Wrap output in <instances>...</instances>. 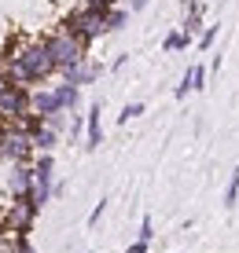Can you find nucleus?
<instances>
[{
    "instance_id": "nucleus-9",
    "label": "nucleus",
    "mask_w": 239,
    "mask_h": 253,
    "mask_svg": "<svg viewBox=\"0 0 239 253\" xmlns=\"http://www.w3.org/2000/svg\"><path fill=\"white\" fill-rule=\"evenodd\" d=\"M33 110H37L41 118H48V114H56V110H66L63 107V99L56 95V88H33Z\"/></svg>"
},
{
    "instance_id": "nucleus-6",
    "label": "nucleus",
    "mask_w": 239,
    "mask_h": 253,
    "mask_svg": "<svg viewBox=\"0 0 239 253\" xmlns=\"http://www.w3.org/2000/svg\"><path fill=\"white\" fill-rule=\"evenodd\" d=\"M100 74H103V63H96L92 55L88 59H81V63H74V66H66V70H59V77L63 81H70V84H96L100 81Z\"/></svg>"
},
{
    "instance_id": "nucleus-26",
    "label": "nucleus",
    "mask_w": 239,
    "mask_h": 253,
    "mask_svg": "<svg viewBox=\"0 0 239 253\" xmlns=\"http://www.w3.org/2000/svg\"><path fill=\"white\" fill-rule=\"evenodd\" d=\"M191 4H195V0H180V7H184V11H188V7H191Z\"/></svg>"
},
{
    "instance_id": "nucleus-13",
    "label": "nucleus",
    "mask_w": 239,
    "mask_h": 253,
    "mask_svg": "<svg viewBox=\"0 0 239 253\" xmlns=\"http://www.w3.org/2000/svg\"><path fill=\"white\" fill-rule=\"evenodd\" d=\"M188 44H191V37H188V33H184V30H173V33H166L162 51H166V55H173V51H184Z\"/></svg>"
},
{
    "instance_id": "nucleus-27",
    "label": "nucleus",
    "mask_w": 239,
    "mask_h": 253,
    "mask_svg": "<svg viewBox=\"0 0 239 253\" xmlns=\"http://www.w3.org/2000/svg\"><path fill=\"white\" fill-rule=\"evenodd\" d=\"M118 4H121V0H118Z\"/></svg>"
},
{
    "instance_id": "nucleus-11",
    "label": "nucleus",
    "mask_w": 239,
    "mask_h": 253,
    "mask_svg": "<svg viewBox=\"0 0 239 253\" xmlns=\"http://www.w3.org/2000/svg\"><path fill=\"white\" fill-rule=\"evenodd\" d=\"M56 95L63 99V107H66V110H81V84L59 81V84H56Z\"/></svg>"
},
{
    "instance_id": "nucleus-3",
    "label": "nucleus",
    "mask_w": 239,
    "mask_h": 253,
    "mask_svg": "<svg viewBox=\"0 0 239 253\" xmlns=\"http://www.w3.org/2000/svg\"><path fill=\"white\" fill-rule=\"evenodd\" d=\"M44 41H48L52 59H56L59 70H66V66H74V63H81V59H88V44H85L81 37H74L70 30H63V26H59V30H52Z\"/></svg>"
},
{
    "instance_id": "nucleus-16",
    "label": "nucleus",
    "mask_w": 239,
    "mask_h": 253,
    "mask_svg": "<svg viewBox=\"0 0 239 253\" xmlns=\"http://www.w3.org/2000/svg\"><path fill=\"white\" fill-rule=\"evenodd\" d=\"M191 92H195V77H191V66H188V70H184V77H180V84L173 88V95H177V99H188Z\"/></svg>"
},
{
    "instance_id": "nucleus-5",
    "label": "nucleus",
    "mask_w": 239,
    "mask_h": 253,
    "mask_svg": "<svg viewBox=\"0 0 239 253\" xmlns=\"http://www.w3.org/2000/svg\"><path fill=\"white\" fill-rule=\"evenodd\" d=\"M30 110H33V88L30 84H7V88L0 92V118L22 121Z\"/></svg>"
},
{
    "instance_id": "nucleus-17",
    "label": "nucleus",
    "mask_w": 239,
    "mask_h": 253,
    "mask_svg": "<svg viewBox=\"0 0 239 253\" xmlns=\"http://www.w3.org/2000/svg\"><path fill=\"white\" fill-rule=\"evenodd\" d=\"M140 114H144V103H125V110L118 114V125H129V121L140 118Z\"/></svg>"
},
{
    "instance_id": "nucleus-10",
    "label": "nucleus",
    "mask_w": 239,
    "mask_h": 253,
    "mask_svg": "<svg viewBox=\"0 0 239 253\" xmlns=\"http://www.w3.org/2000/svg\"><path fill=\"white\" fill-rule=\"evenodd\" d=\"M180 30L188 33L191 41H199V33L206 30V22H202V4H199V0L188 7V11H184V22H180Z\"/></svg>"
},
{
    "instance_id": "nucleus-22",
    "label": "nucleus",
    "mask_w": 239,
    "mask_h": 253,
    "mask_svg": "<svg viewBox=\"0 0 239 253\" xmlns=\"http://www.w3.org/2000/svg\"><path fill=\"white\" fill-rule=\"evenodd\" d=\"M103 209H107V198H100V202L92 206V213H88V228H96L100 224V216H103Z\"/></svg>"
},
{
    "instance_id": "nucleus-19",
    "label": "nucleus",
    "mask_w": 239,
    "mask_h": 253,
    "mask_svg": "<svg viewBox=\"0 0 239 253\" xmlns=\"http://www.w3.org/2000/svg\"><path fill=\"white\" fill-rule=\"evenodd\" d=\"M217 30H221V26H206V30L199 33V48H202V51H210V48H214V41H217Z\"/></svg>"
},
{
    "instance_id": "nucleus-23",
    "label": "nucleus",
    "mask_w": 239,
    "mask_h": 253,
    "mask_svg": "<svg viewBox=\"0 0 239 253\" xmlns=\"http://www.w3.org/2000/svg\"><path fill=\"white\" fill-rule=\"evenodd\" d=\"M191 77H195V92L206 88V66H191Z\"/></svg>"
},
{
    "instance_id": "nucleus-2",
    "label": "nucleus",
    "mask_w": 239,
    "mask_h": 253,
    "mask_svg": "<svg viewBox=\"0 0 239 253\" xmlns=\"http://www.w3.org/2000/svg\"><path fill=\"white\" fill-rule=\"evenodd\" d=\"M59 26H63V30H70L74 37H81L88 48H92L100 37H107V33H111V30H107V11H100V7H88V4L74 7V11H70Z\"/></svg>"
},
{
    "instance_id": "nucleus-4",
    "label": "nucleus",
    "mask_w": 239,
    "mask_h": 253,
    "mask_svg": "<svg viewBox=\"0 0 239 253\" xmlns=\"http://www.w3.org/2000/svg\"><path fill=\"white\" fill-rule=\"evenodd\" d=\"M37 216H41V206L33 202V195L11 198V202H7V239H11V235H30Z\"/></svg>"
},
{
    "instance_id": "nucleus-7",
    "label": "nucleus",
    "mask_w": 239,
    "mask_h": 253,
    "mask_svg": "<svg viewBox=\"0 0 239 253\" xmlns=\"http://www.w3.org/2000/svg\"><path fill=\"white\" fill-rule=\"evenodd\" d=\"M33 191V162H15L11 172H7V195L22 198Z\"/></svg>"
},
{
    "instance_id": "nucleus-12",
    "label": "nucleus",
    "mask_w": 239,
    "mask_h": 253,
    "mask_svg": "<svg viewBox=\"0 0 239 253\" xmlns=\"http://www.w3.org/2000/svg\"><path fill=\"white\" fill-rule=\"evenodd\" d=\"M59 136H63V132H56V128L41 125L37 132H33V147H37V154H41V151H56V147H59Z\"/></svg>"
},
{
    "instance_id": "nucleus-1",
    "label": "nucleus",
    "mask_w": 239,
    "mask_h": 253,
    "mask_svg": "<svg viewBox=\"0 0 239 253\" xmlns=\"http://www.w3.org/2000/svg\"><path fill=\"white\" fill-rule=\"evenodd\" d=\"M59 66L52 59V48L44 37H15L4 48V77L11 84H30L37 88L48 77H56Z\"/></svg>"
},
{
    "instance_id": "nucleus-21",
    "label": "nucleus",
    "mask_w": 239,
    "mask_h": 253,
    "mask_svg": "<svg viewBox=\"0 0 239 253\" xmlns=\"http://www.w3.org/2000/svg\"><path fill=\"white\" fill-rule=\"evenodd\" d=\"M136 239H144V242H151V239H155V224H151V216H144V220H140Z\"/></svg>"
},
{
    "instance_id": "nucleus-18",
    "label": "nucleus",
    "mask_w": 239,
    "mask_h": 253,
    "mask_svg": "<svg viewBox=\"0 0 239 253\" xmlns=\"http://www.w3.org/2000/svg\"><path fill=\"white\" fill-rule=\"evenodd\" d=\"M66 114H70V110H56V114H48V118H44V125H48V128H56V132H66Z\"/></svg>"
},
{
    "instance_id": "nucleus-8",
    "label": "nucleus",
    "mask_w": 239,
    "mask_h": 253,
    "mask_svg": "<svg viewBox=\"0 0 239 253\" xmlns=\"http://www.w3.org/2000/svg\"><path fill=\"white\" fill-rule=\"evenodd\" d=\"M100 114H103V103H92V107L85 110V147H88V151H96V147L103 143V121H100Z\"/></svg>"
},
{
    "instance_id": "nucleus-14",
    "label": "nucleus",
    "mask_w": 239,
    "mask_h": 253,
    "mask_svg": "<svg viewBox=\"0 0 239 253\" xmlns=\"http://www.w3.org/2000/svg\"><path fill=\"white\" fill-rule=\"evenodd\" d=\"M125 22H129V7L114 4L111 11H107V30H111V33H118V30H125Z\"/></svg>"
},
{
    "instance_id": "nucleus-15",
    "label": "nucleus",
    "mask_w": 239,
    "mask_h": 253,
    "mask_svg": "<svg viewBox=\"0 0 239 253\" xmlns=\"http://www.w3.org/2000/svg\"><path fill=\"white\" fill-rule=\"evenodd\" d=\"M239 202V169H232V176H228V187H225V209H236Z\"/></svg>"
},
{
    "instance_id": "nucleus-25",
    "label": "nucleus",
    "mask_w": 239,
    "mask_h": 253,
    "mask_svg": "<svg viewBox=\"0 0 239 253\" xmlns=\"http://www.w3.org/2000/svg\"><path fill=\"white\" fill-rule=\"evenodd\" d=\"M147 4H151V0H129V11H144Z\"/></svg>"
},
{
    "instance_id": "nucleus-24",
    "label": "nucleus",
    "mask_w": 239,
    "mask_h": 253,
    "mask_svg": "<svg viewBox=\"0 0 239 253\" xmlns=\"http://www.w3.org/2000/svg\"><path fill=\"white\" fill-rule=\"evenodd\" d=\"M147 246H151V242H144V239H136V242H132V246H129L125 253H147Z\"/></svg>"
},
{
    "instance_id": "nucleus-20",
    "label": "nucleus",
    "mask_w": 239,
    "mask_h": 253,
    "mask_svg": "<svg viewBox=\"0 0 239 253\" xmlns=\"http://www.w3.org/2000/svg\"><path fill=\"white\" fill-rule=\"evenodd\" d=\"M85 136V114H77V110H70V139Z\"/></svg>"
}]
</instances>
